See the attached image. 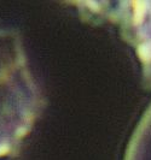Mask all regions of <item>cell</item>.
<instances>
[{"label":"cell","mask_w":151,"mask_h":160,"mask_svg":"<svg viewBox=\"0 0 151 160\" xmlns=\"http://www.w3.org/2000/svg\"><path fill=\"white\" fill-rule=\"evenodd\" d=\"M127 19L132 32V40L138 49V54L151 76V1L137 2Z\"/></svg>","instance_id":"obj_1"},{"label":"cell","mask_w":151,"mask_h":160,"mask_svg":"<svg viewBox=\"0 0 151 160\" xmlns=\"http://www.w3.org/2000/svg\"><path fill=\"white\" fill-rule=\"evenodd\" d=\"M126 160H151V106L135 129Z\"/></svg>","instance_id":"obj_2"}]
</instances>
